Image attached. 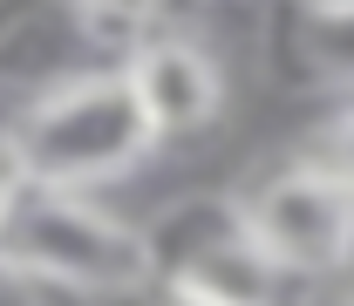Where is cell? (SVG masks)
I'll return each mask as SVG.
<instances>
[{"mask_svg":"<svg viewBox=\"0 0 354 306\" xmlns=\"http://www.w3.org/2000/svg\"><path fill=\"white\" fill-rule=\"evenodd\" d=\"M0 265H14L48 293L102 306H130L136 293L157 286L143 224H130L88 191H41V184H28L0 224Z\"/></svg>","mask_w":354,"mask_h":306,"instance_id":"obj_2","label":"cell"},{"mask_svg":"<svg viewBox=\"0 0 354 306\" xmlns=\"http://www.w3.org/2000/svg\"><path fill=\"white\" fill-rule=\"evenodd\" d=\"M14 157L28 184L41 191H102V184H123L130 171L150 164L157 150V130L136 102L123 61H95V68H75L55 88L28 95V109L14 116Z\"/></svg>","mask_w":354,"mask_h":306,"instance_id":"obj_1","label":"cell"},{"mask_svg":"<svg viewBox=\"0 0 354 306\" xmlns=\"http://www.w3.org/2000/svg\"><path fill=\"white\" fill-rule=\"evenodd\" d=\"M157 286L198 306H313V286L259 252L239 198H177L143 224Z\"/></svg>","mask_w":354,"mask_h":306,"instance_id":"obj_3","label":"cell"},{"mask_svg":"<svg viewBox=\"0 0 354 306\" xmlns=\"http://www.w3.org/2000/svg\"><path fill=\"white\" fill-rule=\"evenodd\" d=\"M0 306H48V286L21 279L14 265H0Z\"/></svg>","mask_w":354,"mask_h":306,"instance_id":"obj_11","label":"cell"},{"mask_svg":"<svg viewBox=\"0 0 354 306\" xmlns=\"http://www.w3.org/2000/svg\"><path fill=\"white\" fill-rule=\"evenodd\" d=\"M164 7L171 0H82V21H88V35H95V48L123 41V55H130L136 41H150V28L164 21Z\"/></svg>","mask_w":354,"mask_h":306,"instance_id":"obj_8","label":"cell"},{"mask_svg":"<svg viewBox=\"0 0 354 306\" xmlns=\"http://www.w3.org/2000/svg\"><path fill=\"white\" fill-rule=\"evenodd\" d=\"M88 35L82 0H0V88H28L41 95L88 61Z\"/></svg>","mask_w":354,"mask_h":306,"instance_id":"obj_6","label":"cell"},{"mask_svg":"<svg viewBox=\"0 0 354 306\" xmlns=\"http://www.w3.org/2000/svg\"><path fill=\"white\" fill-rule=\"evenodd\" d=\"M300 7H354V0H300Z\"/></svg>","mask_w":354,"mask_h":306,"instance_id":"obj_14","label":"cell"},{"mask_svg":"<svg viewBox=\"0 0 354 306\" xmlns=\"http://www.w3.org/2000/svg\"><path fill=\"white\" fill-rule=\"evenodd\" d=\"M130 306H198V300H184V293H164V286H150V293H136Z\"/></svg>","mask_w":354,"mask_h":306,"instance_id":"obj_13","label":"cell"},{"mask_svg":"<svg viewBox=\"0 0 354 306\" xmlns=\"http://www.w3.org/2000/svg\"><path fill=\"white\" fill-rule=\"evenodd\" d=\"M320 164H327L334 177H348V184H354V109L334 123V130H327V143H320Z\"/></svg>","mask_w":354,"mask_h":306,"instance_id":"obj_9","label":"cell"},{"mask_svg":"<svg viewBox=\"0 0 354 306\" xmlns=\"http://www.w3.org/2000/svg\"><path fill=\"white\" fill-rule=\"evenodd\" d=\"M334 300L354 306V231H348V252H341V272H334Z\"/></svg>","mask_w":354,"mask_h":306,"instance_id":"obj_12","label":"cell"},{"mask_svg":"<svg viewBox=\"0 0 354 306\" xmlns=\"http://www.w3.org/2000/svg\"><path fill=\"white\" fill-rule=\"evenodd\" d=\"M245 231L259 238V252L272 265H286L293 279H334L341 272V252H348L354 231V184L334 177L320 157L307 164H279L272 177H259L245 198Z\"/></svg>","mask_w":354,"mask_h":306,"instance_id":"obj_4","label":"cell"},{"mask_svg":"<svg viewBox=\"0 0 354 306\" xmlns=\"http://www.w3.org/2000/svg\"><path fill=\"white\" fill-rule=\"evenodd\" d=\"M300 61L313 82L354 88V7H300Z\"/></svg>","mask_w":354,"mask_h":306,"instance_id":"obj_7","label":"cell"},{"mask_svg":"<svg viewBox=\"0 0 354 306\" xmlns=\"http://www.w3.org/2000/svg\"><path fill=\"white\" fill-rule=\"evenodd\" d=\"M28 191V171H21V157H14V143L0 136V224H7V211H14V198Z\"/></svg>","mask_w":354,"mask_h":306,"instance_id":"obj_10","label":"cell"},{"mask_svg":"<svg viewBox=\"0 0 354 306\" xmlns=\"http://www.w3.org/2000/svg\"><path fill=\"white\" fill-rule=\"evenodd\" d=\"M123 75H130L157 143L205 136L225 109V61L205 41H191V35H150V41H136L123 55Z\"/></svg>","mask_w":354,"mask_h":306,"instance_id":"obj_5","label":"cell"}]
</instances>
